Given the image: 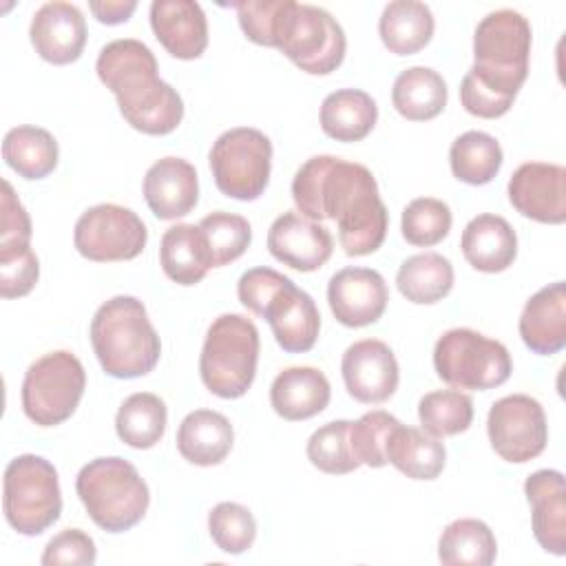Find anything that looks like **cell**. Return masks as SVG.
Masks as SVG:
<instances>
[{
	"instance_id": "1f68e13d",
	"label": "cell",
	"mask_w": 566,
	"mask_h": 566,
	"mask_svg": "<svg viewBox=\"0 0 566 566\" xmlns=\"http://www.w3.org/2000/svg\"><path fill=\"white\" fill-rule=\"evenodd\" d=\"M2 159L24 179L49 177L60 159L55 137L40 126H13L2 139Z\"/></svg>"
},
{
	"instance_id": "e575fe53",
	"label": "cell",
	"mask_w": 566,
	"mask_h": 566,
	"mask_svg": "<svg viewBox=\"0 0 566 566\" xmlns=\"http://www.w3.org/2000/svg\"><path fill=\"white\" fill-rule=\"evenodd\" d=\"M166 420V402L150 391H137L119 405L115 431L124 444L133 449H150L164 438Z\"/></svg>"
},
{
	"instance_id": "8d00e7d4",
	"label": "cell",
	"mask_w": 566,
	"mask_h": 566,
	"mask_svg": "<svg viewBox=\"0 0 566 566\" xmlns=\"http://www.w3.org/2000/svg\"><path fill=\"white\" fill-rule=\"evenodd\" d=\"M418 420L436 438L458 436L473 422V400L460 389H436L420 398Z\"/></svg>"
},
{
	"instance_id": "8fae6325",
	"label": "cell",
	"mask_w": 566,
	"mask_h": 566,
	"mask_svg": "<svg viewBox=\"0 0 566 566\" xmlns=\"http://www.w3.org/2000/svg\"><path fill=\"white\" fill-rule=\"evenodd\" d=\"M208 161L214 184L226 197L254 201L270 181L272 142L259 128H230L217 137Z\"/></svg>"
},
{
	"instance_id": "9c48e42d",
	"label": "cell",
	"mask_w": 566,
	"mask_h": 566,
	"mask_svg": "<svg viewBox=\"0 0 566 566\" xmlns=\"http://www.w3.org/2000/svg\"><path fill=\"white\" fill-rule=\"evenodd\" d=\"M433 367L447 385L471 391L500 387L513 371L509 349L500 340L469 327H453L438 338Z\"/></svg>"
},
{
	"instance_id": "d6986e66",
	"label": "cell",
	"mask_w": 566,
	"mask_h": 566,
	"mask_svg": "<svg viewBox=\"0 0 566 566\" xmlns=\"http://www.w3.org/2000/svg\"><path fill=\"white\" fill-rule=\"evenodd\" d=\"M144 199L161 221L186 217L199 201V179L190 161L161 157L144 175Z\"/></svg>"
},
{
	"instance_id": "b9f144b4",
	"label": "cell",
	"mask_w": 566,
	"mask_h": 566,
	"mask_svg": "<svg viewBox=\"0 0 566 566\" xmlns=\"http://www.w3.org/2000/svg\"><path fill=\"white\" fill-rule=\"evenodd\" d=\"M400 420L382 409L363 413L349 424V447L360 464L380 469L387 464V442Z\"/></svg>"
},
{
	"instance_id": "cb8c5ba5",
	"label": "cell",
	"mask_w": 566,
	"mask_h": 566,
	"mask_svg": "<svg viewBox=\"0 0 566 566\" xmlns=\"http://www.w3.org/2000/svg\"><path fill=\"white\" fill-rule=\"evenodd\" d=\"M460 248L471 268L495 274L513 265L517 256V234L504 217L484 212L464 226Z\"/></svg>"
},
{
	"instance_id": "4fadbf2b",
	"label": "cell",
	"mask_w": 566,
	"mask_h": 566,
	"mask_svg": "<svg viewBox=\"0 0 566 566\" xmlns=\"http://www.w3.org/2000/svg\"><path fill=\"white\" fill-rule=\"evenodd\" d=\"M486 433L493 451L502 460L522 464L546 449V413L535 398L526 394H511L491 405Z\"/></svg>"
},
{
	"instance_id": "4316f807",
	"label": "cell",
	"mask_w": 566,
	"mask_h": 566,
	"mask_svg": "<svg viewBox=\"0 0 566 566\" xmlns=\"http://www.w3.org/2000/svg\"><path fill=\"white\" fill-rule=\"evenodd\" d=\"M159 265L177 285L199 283L212 268L210 250L199 226L177 223L168 228L159 243Z\"/></svg>"
},
{
	"instance_id": "83f0119b",
	"label": "cell",
	"mask_w": 566,
	"mask_h": 566,
	"mask_svg": "<svg viewBox=\"0 0 566 566\" xmlns=\"http://www.w3.org/2000/svg\"><path fill=\"white\" fill-rule=\"evenodd\" d=\"M378 122L374 97L360 88H338L321 104V128L336 142H360Z\"/></svg>"
},
{
	"instance_id": "60d3db41",
	"label": "cell",
	"mask_w": 566,
	"mask_h": 566,
	"mask_svg": "<svg viewBox=\"0 0 566 566\" xmlns=\"http://www.w3.org/2000/svg\"><path fill=\"white\" fill-rule=\"evenodd\" d=\"M208 531L219 551L241 555L254 544L256 520L243 504L219 502L208 513Z\"/></svg>"
},
{
	"instance_id": "ba28073f",
	"label": "cell",
	"mask_w": 566,
	"mask_h": 566,
	"mask_svg": "<svg viewBox=\"0 0 566 566\" xmlns=\"http://www.w3.org/2000/svg\"><path fill=\"white\" fill-rule=\"evenodd\" d=\"M274 49L310 75H329L345 60V31L338 20L314 4L285 0Z\"/></svg>"
},
{
	"instance_id": "f35d334b",
	"label": "cell",
	"mask_w": 566,
	"mask_h": 566,
	"mask_svg": "<svg viewBox=\"0 0 566 566\" xmlns=\"http://www.w3.org/2000/svg\"><path fill=\"white\" fill-rule=\"evenodd\" d=\"M199 230L206 237L212 268L237 261L252 241V228L245 217L232 212H210L199 221Z\"/></svg>"
},
{
	"instance_id": "4dcf8cb0",
	"label": "cell",
	"mask_w": 566,
	"mask_h": 566,
	"mask_svg": "<svg viewBox=\"0 0 566 566\" xmlns=\"http://www.w3.org/2000/svg\"><path fill=\"white\" fill-rule=\"evenodd\" d=\"M447 82L429 66H409L398 73L391 88L394 108L411 122L438 117L447 106Z\"/></svg>"
},
{
	"instance_id": "d4e9b609",
	"label": "cell",
	"mask_w": 566,
	"mask_h": 566,
	"mask_svg": "<svg viewBox=\"0 0 566 566\" xmlns=\"http://www.w3.org/2000/svg\"><path fill=\"white\" fill-rule=\"evenodd\" d=\"M332 398L327 376L316 367H287L270 387V405L283 420H307L318 416Z\"/></svg>"
},
{
	"instance_id": "e0dca14e",
	"label": "cell",
	"mask_w": 566,
	"mask_h": 566,
	"mask_svg": "<svg viewBox=\"0 0 566 566\" xmlns=\"http://www.w3.org/2000/svg\"><path fill=\"white\" fill-rule=\"evenodd\" d=\"M268 250L276 261L298 272H314L329 261L334 239L318 221L283 212L268 230Z\"/></svg>"
},
{
	"instance_id": "d6a6232c",
	"label": "cell",
	"mask_w": 566,
	"mask_h": 566,
	"mask_svg": "<svg viewBox=\"0 0 566 566\" xmlns=\"http://www.w3.org/2000/svg\"><path fill=\"white\" fill-rule=\"evenodd\" d=\"M396 285L398 292L416 305L438 303L453 287V265L438 252L407 256L398 268Z\"/></svg>"
},
{
	"instance_id": "7dc6e473",
	"label": "cell",
	"mask_w": 566,
	"mask_h": 566,
	"mask_svg": "<svg viewBox=\"0 0 566 566\" xmlns=\"http://www.w3.org/2000/svg\"><path fill=\"white\" fill-rule=\"evenodd\" d=\"M460 102L467 113L482 117V119H495V117H502L504 113H509V108L513 106L515 99L491 88L489 84L480 82L473 73L467 71V75L462 77V84H460Z\"/></svg>"
},
{
	"instance_id": "44dd1931",
	"label": "cell",
	"mask_w": 566,
	"mask_h": 566,
	"mask_svg": "<svg viewBox=\"0 0 566 566\" xmlns=\"http://www.w3.org/2000/svg\"><path fill=\"white\" fill-rule=\"evenodd\" d=\"M150 27L159 44L177 60H197L208 46V20L195 0H155Z\"/></svg>"
},
{
	"instance_id": "52a82bcc",
	"label": "cell",
	"mask_w": 566,
	"mask_h": 566,
	"mask_svg": "<svg viewBox=\"0 0 566 566\" xmlns=\"http://www.w3.org/2000/svg\"><path fill=\"white\" fill-rule=\"evenodd\" d=\"M2 511L20 535H40L60 520L62 491L55 467L33 453L13 458L2 475Z\"/></svg>"
},
{
	"instance_id": "7402d4cb",
	"label": "cell",
	"mask_w": 566,
	"mask_h": 566,
	"mask_svg": "<svg viewBox=\"0 0 566 566\" xmlns=\"http://www.w3.org/2000/svg\"><path fill=\"white\" fill-rule=\"evenodd\" d=\"M283 352L303 354L310 352L321 332V314L314 298L294 285L287 283L265 307L263 316Z\"/></svg>"
},
{
	"instance_id": "6da1fadb",
	"label": "cell",
	"mask_w": 566,
	"mask_h": 566,
	"mask_svg": "<svg viewBox=\"0 0 566 566\" xmlns=\"http://www.w3.org/2000/svg\"><path fill=\"white\" fill-rule=\"evenodd\" d=\"M292 199L305 219L336 221L347 256L371 254L387 237L389 214L376 177L363 164L334 155L310 157L292 179Z\"/></svg>"
},
{
	"instance_id": "c3c4849f",
	"label": "cell",
	"mask_w": 566,
	"mask_h": 566,
	"mask_svg": "<svg viewBox=\"0 0 566 566\" xmlns=\"http://www.w3.org/2000/svg\"><path fill=\"white\" fill-rule=\"evenodd\" d=\"M2 221H0V248L4 245H27L31 243V219L20 203L13 186L2 179Z\"/></svg>"
},
{
	"instance_id": "8992f818",
	"label": "cell",
	"mask_w": 566,
	"mask_h": 566,
	"mask_svg": "<svg viewBox=\"0 0 566 566\" xmlns=\"http://www.w3.org/2000/svg\"><path fill=\"white\" fill-rule=\"evenodd\" d=\"M259 329L241 314L217 316L203 340L199 374L210 394L232 400L241 398L254 382L259 363Z\"/></svg>"
},
{
	"instance_id": "681fc988",
	"label": "cell",
	"mask_w": 566,
	"mask_h": 566,
	"mask_svg": "<svg viewBox=\"0 0 566 566\" xmlns=\"http://www.w3.org/2000/svg\"><path fill=\"white\" fill-rule=\"evenodd\" d=\"M88 9L102 24H122L133 15V11L137 9V2L135 0H104V2H88Z\"/></svg>"
},
{
	"instance_id": "277c9868",
	"label": "cell",
	"mask_w": 566,
	"mask_h": 566,
	"mask_svg": "<svg viewBox=\"0 0 566 566\" xmlns=\"http://www.w3.org/2000/svg\"><path fill=\"white\" fill-rule=\"evenodd\" d=\"M75 491L88 517L106 533H124L142 522L150 491L137 469L119 458H95L75 478Z\"/></svg>"
},
{
	"instance_id": "f546056e",
	"label": "cell",
	"mask_w": 566,
	"mask_h": 566,
	"mask_svg": "<svg viewBox=\"0 0 566 566\" xmlns=\"http://www.w3.org/2000/svg\"><path fill=\"white\" fill-rule=\"evenodd\" d=\"M387 462L411 480H436L444 469L447 449L424 429L398 424L387 442Z\"/></svg>"
},
{
	"instance_id": "2e32d148",
	"label": "cell",
	"mask_w": 566,
	"mask_h": 566,
	"mask_svg": "<svg viewBox=\"0 0 566 566\" xmlns=\"http://www.w3.org/2000/svg\"><path fill=\"white\" fill-rule=\"evenodd\" d=\"M389 301V290L380 272L371 268H343L327 283V303L334 318L345 327H367L376 323Z\"/></svg>"
},
{
	"instance_id": "f6af8a7d",
	"label": "cell",
	"mask_w": 566,
	"mask_h": 566,
	"mask_svg": "<svg viewBox=\"0 0 566 566\" xmlns=\"http://www.w3.org/2000/svg\"><path fill=\"white\" fill-rule=\"evenodd\" d=\"M287 283H292V279H287L285 274H281L272 268L259 265V268H252V270L241 274V279L237 283V294H239V301H241L243 307H248L256 316H263L268 303Z\"/></svg>"
},
{
	"instance_id": "bcb514c9",
	"label": "cell",
	"mask_w": 566,
	"mask_h": 566,
	"mask_svg": "<svg viewBox=\"0 0 566 566\" xmlns=\"http://www.w3.org/2000/svg\"><path fill=\"white\" fill-rule=\"evenodd\" d=\"M95 559H97L95 542L82 528H66L57 533L53 539H49L40 557L44 566H57V564L91 566L95 564Z\"/></svg>"
},
{
	"instance_id": "9a60e30c",
	"label": "cell",
	"mask_w": 566,
	"mask_h": 566,
	"mask_svg": "<svg viewBox=\"0 0 566 566\" xmlns=\"http://www.w3.org/2000/svg\"><path fill=\"white\" fill-rule=\"evenodd\" d=\"M509 201L526 219L559 226L566 221V168L526 161L509 179Z\"/></svg>"
},
{
	"instance_id": "7a4b0ae2",
	"label": "cell",
	"mask_w": 566,
	"mask_h": 566,
	"mask_svg": "<svg viewBox=\"0 0 566 566\" xmlns=\"http://www.w3.org/2000/svg\"><path fill=\"white\" fill-rule=\"evenodd\" d=\"M95 71L135 130L168 135L181 124V95L157 75V60L142 40L122 38L104 44Z\"/></svg>"
},
{
	"instance_id": "5b68a950",
	"label": "cell",
	"mask_w": 566,
	"mask_h": 566,
	"mask_svg": "<svg viewBox=\"0 0 566 566\" xmlns=\"http://www.w3.org/2000/svg\"><path fill=\"white\" fill-rule=\"evenodd\" d=\"M531 24L513 9L486 13L473 33V73L491 88L517 97L528 75L531 57Z\"/></svg>"
},
{
	"instance_id": "7c38bea8",
	"label": "cell",
	"mask_w": 566,
	"mask_h": 566,
	"mask_svg": "<svg viewBox=\"0 0 566 566\" xmlns=\"http://www.w3.org/2000/svg\"><path fill=\"white\" fill-rule=\"evenodd\" d=\"M148 241L146 223L130 208L97 203L80 214L73 230L75 250L97 263L130 261L142 254Z\"/></svg>"
},
{
	"instance_id": "f1b7e54d",
	"label": "cell",
	"mask_w": 566,
	"mask_h": 566,
	"mask_svg": "<svg viewBox=\"0 0 566 566\" xmlns=\"http://www.w3.org/2000/svg\"><path fill=\"white\" fill-rule=\"evenodd\" d=\"M433 13L418 0L389 2L378 20L382 44L396 55H413L422 51L433 38Z\"/></svg>"
},
{
	"instance_id": "30bf717a",
	"label": "cell",
	"mask_w": 566,
	"mask_h": 566,
	"mask_svg": "<svg viewBox=\"0 0 566 566\" xmlns=\"http://www.w3.org/2000/svg\"><path fill=\"white\" fill-rule=\"evenodd\" d=\"M84 389L86 371L80 358L66 349L49 352L24 374L22 409L38 427H55L75 413Z\"/></svg>"
},
{
	"instance_id": "ab89813d",
	"label": "cell",
	"mask_w": 566,
	"mask_h": 566,
	"mask_svg": "<svg viewBox=\"0 0 566 566\" xmlns=\"http://www.w3.org/2000/svg\"><path fill=\"white\" fill-rule=\"evenodd\" d=\"M453 223L451 208L436 197H418L407 203L400 219V230L407 243L431 248L440 243Z\"/></svg>"
},
{
	"instance_id": "3957f363",
	"label": "cell",
	"mask_w": 566,
	"mask_h": 566,
	"mask_svg": "<svg viewBox=\"0 0 566 566\" xmlns=\"http://www.w3.org/2000/svg\"><path fill=\"white\" fill-rule=\"evenodd\" d=\"M91 345L102 369L113 378H139L155 369L161 340L135 296H113L91 321Z\"/></svg>"
},
{
	"instance_id": "ee69618b",
	"label": "cell",
	"mask_w": 566,
	"mask_h": 566,
	"mask_svg": "<svg viewBox=\"0 0 566 566\" xmlns=\"http://www.w3.org/2000/svg\"><path fill=\"white\" fill-rule=\"evenodd\" d=\"M285 0H241L232 2L239 27L248 40L261 46H274V35Z\"/></svg>"
},
{
	"instance_id": "603a6c76",
	"label": "cell",
	"mask_w": 566,
	"mask_h": 566,
	"mask_svg": "<svg viewBox=\"0 0 566 566\" xmlns=\"http://www.w3.org/2000/svg\"><path fill=\"white\" fill-rule=\"evenodd\" d=\"M524 345L539 356L557 354L566 347V285L555 281L537 290L520 316Z\"/></svg>"
},
{
	"instance_id": "7bdbcfd3",
	"label": "cell",
	"mask_w": 566,
	"mask_h": 566,
	"mask_svg": "<svg viewBox=\"0 0 566 566\" xmlns=\"http://www.w3.org/2000/svg\"><path fill=\"white\" fill-rule=\"evenodd\" d=\"M40 276V263L31 243L0 248V296L20 298L27 296Z\"/></svg>"
},
{
	"instance_id": "836d02e7",
	"label": "cell",
	"mask_w": 566,
	"mask_h": 566,
	"mask_svg": "<svg viewBox=\"0 0 566 566\" xmlns=\"http://www.w3.org/2000/svg\"><path fill=\"white\" fill-rule=\"evenodd\" d=\"M495 555L497 542L493 531L475 517L447 524L438 539V559L447 566H491Z\"/></svg>"
},
{
	"instance_id": "5bb4252c",
	"label": "cell",
	"mask_w": 566,
	"mask_h": 566,
	"mask_svg": "<svg viewBox=\"0 0 566 566\" xmlns=\"http://www.w3.org/2000/svg\"><path fill=\"white\" fill-rule=\"evenodd\" d=\"M347 394L365 405H380L394 396L400 380L398 360L391 347L378 338H363L349 345L340 360Z\"/></svg>"
},
{
	"instance_id": "ac0fdd59",
	"label": "cell",
	"mask_w": 566,
	"mask_h": 566,
	"mask_svg": "<svg viewBox=\"0 0 566 566\" xmlns=\"http://www.w3.org/2000/svg\"><path fill=\"white\" fill-rule=\"evenodd\" d=\"M29 38L35 53L51 64L75 62L86 44L84 13L64 0L44 2L31 20Z\"/></svg>"
},
{
	"instance_id": "74e56055",
	"label": "cell",
	"mask_w": 566,
	"mask_h": 566,
	"mask_svg": "<svg viewBox=\"0 0 566 566\" xmlns=\"http://www.w3.org/2000/svg\"><path fill=\"white\" fill-rule=\"evenodd\" d=\"M352 420H332L318 427L307 440V460L323 473L345 475L360 467L349 447Z\"/></svg>"
},
{
	"instance_id": "ffe728a7",
	"label": "cell",
	"mask_w": 566,
	"mask_h": 566,
	"mask_svg": "<svg viewBox=\"0 0 566 566\" xmlns=\"http://www.w3.org/2000/svg\"><path fill=\"white\" fill-rule=\"evenodd\" d=\"M533 535L553 555H566V482L562 471L539 469L524 482Z\"/></svg>"
},
{
	"instance_id": "484cf974",
	"label": "cell",
	"mask_w": 566,
	"mask_h": 566,
	"mask_svg": "<svg viewBox=\"0 0 566 566\" xmlns=\"http://www.w3.org/2000/svg\"><path fill=\"white\" fill-rule=\"evenodd\" d=\"M234 442L230 420L212 409L190 411L177 429V449L184 460L197 467L221 464Z\"/></svg>"
},
{
	"instance_id": "d590c367",
	"label": "cell",
	"mask_w": 566,
	"mask_h": 566,
	"mask_svg": "<svg viewBox=\"0 0 566 566\" xmlns=\"http://www.w3.org/2000/svg\"><path fill=\"white\" fill-rule=\"evenodd\" d=\"M504 155L500 142L482 130H467L453 139L449 164L455 179L469 186L489 184L502 168Z\"/></svg>"
}]
</instances>
